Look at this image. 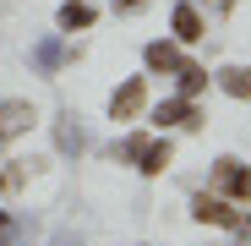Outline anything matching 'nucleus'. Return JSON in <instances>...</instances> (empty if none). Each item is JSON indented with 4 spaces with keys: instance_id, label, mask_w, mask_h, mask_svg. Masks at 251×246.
<instances>
[{
    "instance_id": "nucleus-4",
    "label": "nucleus",
    "mask_w": 251,
    "mask_h": 246,
    "mask_svg": "<svg viewBox=\"0 0 251 246\" xmlns=\"http://www.w3.org/2000/svg\"><path fill=\"white\" fill-rule=\"evenodd\" d=\"M153 120L158 126H186V132H197L202 126V109H197V99H164V104H153Z\"/></svg>"
},
{
    "instance_id": "nucleus-1",
    "label": "nucleus",
    "mask_w": 251,
    "mask_h": 246,
    "mask_svg": "<svg viewBox=\"0 0 251 246\" xmlns=\"http://www.w3.org/2000/svg\"><path fill=\"white\" fill-rule=\"evenodd\" d=\"M191 219L197 224H219V230H246V214L229 197H219V191H197L191 197Z\"/></svg>"
},
{
    "instance_id": "nucleus-14",
    "label": "nucleus",
    "mask_w": 251,
    "mask_h": 246,
    "mask_svg": "<svg viewBox=\"0 0 251 246\" xmlns=\"http://www.w3.org/2000/svg\"><path fill=\"white\" fill-rule=\"evenodd\" d=\"M175 77H180V99H197V93L207 88V71H202L197 60H180V71H175Z\"/></svg>"
},
{
    "instance_id": "nucleus-12",
    "label": "nucleus",
    "mask_w": 251,
    "mask_h": 246,
    "mask_svg": "<svg viewBox=\"0 0 251 246\" xmlns=\"http://www.w3.org/2000/svg\"><path fill=\"white\" fill-rule=\"evenodd\" d=\"M55 142H60V153H82V148H88V132H82L71 115H60L55 120Z\"/></svg>"
},
{
    "instance_id": "nucleus-18",
    "label": "nucleus",
    "mask_w": 251,
    "mask_h": 246,
    "mask_svg": "<svg viewBox=\"0 0 251 246\" xmlns=\"http://www.w3.org/2000/svg\"><path fill=\"white\" fill-rule=\"evenodd\" d=\"M0 246H11V224H0Z\"/></svg>"
},
{
    "instance_id": "nucleus-3",
    "label": "nucleus",
    "mask_w": 251,
    "mask_h": 246,
    "mask_svg": "<svg viewBox=\"0 0 251 246\" xmlns=\"http://www.w3.org/2000/svg\"><path fill=\"white\" fill-rule=\"evenodd\" d=\"M148 109V82L142 77H126L120 88L109 93V120H137Z\"/></svg>"
},
{
    "instance_id": "nucleus-2",
    "label": "nucleus",
    "mask_w": 251,
    "mask_h": 246,
    "mask_svg": "<svg viewBox=\"0 0 251 246\" xmlns=\"http://www.w3.org/2000/svg\"><path fill=\"white\" fill-rule=\"evenodd\" d=\"M213 181L224 186V197L229 202H251V164H240V159H213Z\"/></svg>"
},
{
    "instance_id": "nucleus-17",
    "label": "nucleus",
    "mask_w": 251,
    "mask_h": 246,
    "mask_svg": "<svg viewBox=\"0 0 251 246\" xmlns=\"http://www.w3.org/2000/svg\"><path fill=\"white\" fill-rule=\"evenodd\" d=\"M148 6V0H115V11H126V17H131V11H142Z\"/></svg>"
},
{
    "instance_id": "nucleus-7",
    "label": "nucleus",
    "mask_w": 251,
    "mask_h": 246,
    "mask_svg": "<svg viewBox=\"0 0 251 246\" xmlns=\"http://www.w3.org/2000/svg\"><path fill=\"white\" fill-rule=\"evenodd\" d=\"M180 60H186V55H180V44H170V38H153V44L142 50V66H148V71H164V77H175Z\"/></svg>"
},
{
    "instance_id": "nucleus-16",
    "label": "nucleus",
    "mask_w": 251,
    "mask_h": 246,
    "mask_svg": "<svg viewBox=\"0 0 251 246\" xmlns=\"http://www.w3.org/2000/svg\"><path fill=\"white\" fill-rule=\"evenodd\" d=\"M50 246H82V235H71V230H60V235H55Z\"/></svg>"
},
{
    "instance_id": "nucleus-8",
    "label": "nucleus",
    "mask_w": 251,
    "mask_h": 246,
    "mask_svg": "<svg viewBox=\"0 0 251 246\" xmlns=\"http://www.w3.org/2000/svg\"><path fill=\"white\" fill-rule=\"evenodd\" d=\"M170 159H175V142H170V137H153V142L142 148V159H137V170H142V175H164Z\"/></svg>"
},
{
    "instance_id": "nucleus-5",
    "label": "nucleus",
    "mask_w": 251,
    "mask_h": 246,
    "mask_svg": "<svg viewBox=\"0 0 251 246\" xmlns=\"http://www.w3.org/2000/svg\"><path fill=\"white\" fill-rule=\"evenodd\" d=\"M33 104L27 99H6L0 104V142H11V137H22V132H33Z\"/></svg>"
},
{
    "instance_id": "nucleus-13",
    "label": "nucleus",
    "mask_w": 251,
    "mask_h": 246,
    "mask_svg": "<svg viewBox=\"0 0 251 246\" xmlns=\"http://www.w3.org/2000/svg\"><path fill=\"white\" fill-rule=\"evenodd\" d=\"M219 88L229 99H251V66H224L219 71Z\"/></svg>"
},
{
    "instance_id": "nucleus-9",
    "label": "nucleus",
    "mask_w": 251,
    "mask_h": 246,
    "mask_svg": "<svg viewBox=\"0 0 251 246\" xmlns=\"http://www.w3.org/2000/svg\"><path fill=\"white\" fill-rule=\"evenodd\" d=\"M99 22V11L88 6V0H66V6H60V33H88Z\"/></svg>"
},
{
    "instance_id": "nucleus-10",
    "label": "nucleus",
    "mask_w": 251,
    "mask_h": 246,
    "mask_svg": "<svg viewBox=\"0 0 251 246\" xmlns=\"http://www.w3.org/2000/svg\"><path fill=\"white\" fill-rule=\"evenodd\" d=\"M60 60H66L60 38H55V33H50V38H38V50H33V71H38V77H55V71H60Z\"/></svg>"
},
{
    "instance_id": "nucleus-6",
    "label": "nucleus",
    "mask_w": 251,
    "mask_h": 246,
    "mask_svg": "<svg viewBox=\"0 0 251 246\" xmlns=\"http://www.w3.org/2000/svg\"><path fill=\"white\" fill-rule=\"evenodd\" d=\"M170 33H175V44H197V38L207 33V22H202V11L191 6V0H180V6H175V17H170Z\"/></svg>"
},
{
    "instance_id": "nucleus-15",
    "label": "nucleus",
    "mask_w": 251,
    "mask_h": 246,
    "mask_svg": "<svg viewBox=\"0 0 251 246\" xmlns=\"http://www.w3.org/2000/svg\"><path fill=\"white\" fill-rule=\"evenodd\" d=\"M148 142H153V137H148V132H131V137H120V142H115V148H109V153H115V164H137V159H142V148H148Z\"/></svg>"
},
{
    "instance_id": "nucleus-19",
    "label": "nucleus",
    "mask_w": 251,
    "mask_h": 246,
    "mask_svg": "<svg viewBox=\"0 0 251 246\" xmlns=\"http://www.w3.org/2000/svg\"><path fill=\"white\" fill-rule=\"evenodd\" d=\"M0 224H11V214H6V208H0Z\"/></svg>"
},
{
    "instance_id": "nucleus-11",
    "label": "nucleus",
    "mask_w": 251,
    "mask_h": 246,
    "mask_svg": "<svg viewBox=\"0 0 251 246\" xmlns=\"http://www.w3.org/2000/svg\"><path fill=\"white\" fill-rule=\"evenodd\" d=\"M33 170H38V159H6L0 164V191H22Z\"/></svg>"
}]
</instances>
